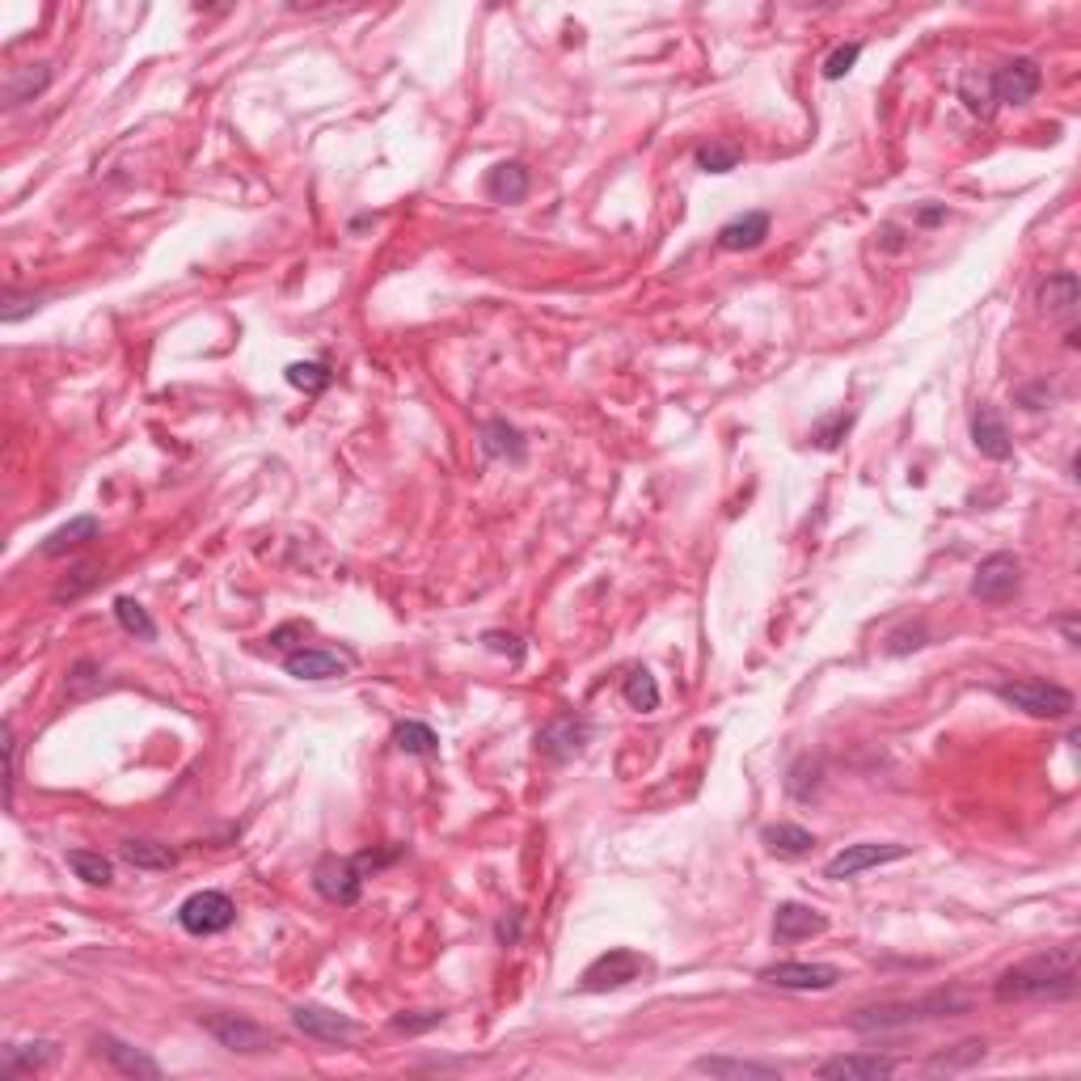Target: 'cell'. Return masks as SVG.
<instances>
[{"instance_id":"obj_1","label":"cell","mask_w":1081,"mask_h":1081,"mask_svg":"<svg viewBox=\"0 0 1081 1081\" xmlns=\"http://www.w3.org/2000/svg\"><path fill=\"white\" fill-rule=\"evenodd\" d=\"M997 1001H1069L1078 997V947H1052L997 975Z\"/></svg>"},{"instance_id":"obj_2","label":"cell","mask_w":1081,"mask_h":1081,"mask_svg":"<svg viewBox=\"0 0 1081 1081\" xmlns=\"http://www.w3.org/2000/svg\"><path fill=\"white\" fill-rule=\"evenodd\" d=\"M972 1001L963 993H930L921 1001H883V1005H867L858 1014L849 1018L853 1031H900V1027H912V1022H925V1018H951V1014H968Z\"/></svg>"},{"instance_id":"obj_3","label":"cell","mask_w":1081,"mask_h":1081,"mask_svg":"<svg viewBox=\"0 0 1081 1081\" xmlns=\"http://www.w3.org/2000/svg\"><path fill=\"white\" fill-rule=\"evenodd\" d=\"M993 693L1005 701V705H1014V710H1022V714H1031V719H1069L1073 705H1078L1064 684H1052V680H1039V677L1001 680V684H993Z\"/></svg>"},{"instance_id":"obj_4","label":"cell","mask_w":1081,"mask_h":1081,"mask_svg":"<svg viewBox=\"0 0 1081 1081\" xmlns=\"http://www.w3.org/2000/svg\"><path fill=\"white\" fill-rule=\"evenodd\" d=\"M199 1027H203L220 1048L237 1052V1057H262V1052H276L279 1048L276 1031L262 1027V1022H254V1018H246V1014H203L199 1018Z\"/></svg>"},{"instance_id":"obj_5","label":"cell","mask_w":1081,"mask_h":1081,"mask_svg":"<svg viewBox=\"0 0 1081 1081\" xmlns=\"http://www.w3.org/2000/svg\"><path fill=\"white\" fill-rule=\"evenodd\" d=\"M237 904L224 891H194L178 904V925L191 933V938H212V933L233 930Z\"/></svg>"},{"instance_id":"obj_6","label":"cell","mask_w":1081,"mask_h":1081,"mask_svg":"<svg viewBox=\"0 0 1081 1081\" xmlns=\"http://www.w3.org/2000/svg\"><path fill=\"white\" fill-rule=\"evenodd\" d=\"M909 858V845L900 841H858V845H845L837 858H828L824 879L832 883H845V879H858L874 867H888V862H904Z\"/></svg>"},{"instance_id":"obj_7","label":"cell","mask_w":1081,"mask_h":1081,"mask_svg":"<svg viewBox=\"0 0 1081 1081\" xmlns=\"http://www.w3.org/2000/svg\"><path fill=\"white\" fill-rule=\"evenodd\" d=\"M764 984L773 989H790V993H828L837 989L845 972L837 963H807V959H785V963H773L761 972Z\"/></svg>"},{"instance_id":"obj_8","label":"cell","mask_w":1081,"mask_h":1081,"mask_svg":"<svg viewBox=\"0 0 1081 1081\" xmlns=\"http://www.w3.org/2000/svg\"><path fill=\"white\" fill-rule=\"evenodd\" d=\"M1018 588H1022V562H1018L1014 553H989L980 567H975L972 574V600H980V604H1005V600H1014Z\"/></svg>"},{"instance_id":"obj_9","label":"cell","mask_w":1081,"mask_h":1081,"mask_svg":"<svg viewBox=\"0 0 1081 1081\" xmlns=\"http://www.w3.org/2000/svg\"><path fill=\"white\" fill-rule=\"evenodd\" d=\"M363 879H368L363 858H321L318 870H313V888L330 904H356L363 895Z\"/></svg>"},{"instance_id":"obj_10","label":"cell","mask_w":1081,"mask_h":1081,"mask_svg":"<svg viewBox=\"0 0 1081 1081\" xmlns=\"http://www.w3.org/2000/svg\"><path fill=\"white\" fill-rule=\"evenodd\" d=\"M1039 89H1043V68H1039L1035 60H1027V56L1005 60V64L989 77V98L1001 102V107H1022V102L1035 98Z\"/></svg>"},{"instance_id":"obj_11","label":"cell","mask_w":1081,"mask_h":1081,"mask_svg":"<svg viewBox=\"0 0 1081 1081\" xmlns=\"http://www.w3.org/2000/svg\"><path fill=\"white\" fill-rule=\"evenodd\" d=\"M642 972H647V959H642V954L625 951V947H613L609 954H600L595 963H588V972H583V989H588V993L625 989V984H634Z\"/></svg>"},{"instance_id":"obj_12","label":"cell","mask_w":1081,"mask_h":1081,"mask_svg":"<svg viewBox=\"0 0 1081 1081\" xmlns=\"http://www.w3.org/2000/svg\"><path fill=\"white\" fill-rule=\"evenodd\" d=\"M588 743H592V722L574 719V714H562V719H553L550 727H541V731H537V752H541L545 761H553V764L579 757Z\"/></svg>"},{"instance_id":"obj_13","label":"cell","mask_w":1081,"mask_h":1081,"mask_svg":"<svg viewBox=\"0 0 1081 1081\" xmlns=\"http://www.w3.org/2000/svg\"><path fill=\"white\" fill-rule=\"evenodd\" d=\"M292 1027H297L300 1035L318 1039V1043H339V1048L360 1035V1022L339 1014V1010H330V1005H297L292 1010Z\"/></svg>"},{"instance_id":"obj_14","label":"cell","mask_w":1081,"mask_h":1081,"mask_svg":"<svg viewBox=\"0 0 1081 1081\" xmlns=\"http://www.w3.org/2000/svg\"><path fill=\"white\" fill-rule=\"evenodd\" d=\"M895 1069H900V1060L879 1057V1052H849V1057H828L824 1064L815 1069V1078H824V1081H883V1078H895Z\"/></svg>"},{"instance_id":"obj_15","label":"cell","mask_w":1081,"mask_h":1081,"mask_svg":"<svg viewBox=\"0 0 1081 1081\" xmlns=\"http://www.w3.org/2000/svg\"><path fill=\"white\" fill-rule=\"evenodd\" d=\"M356 668L351 655H339V651H321V647H304V651H292L283 659V672L292 680H309V684H321V680H342L347 672Z\"/></svg>"},{"instance_id":"obj_16","label":"cell","mask_w":1081,"mask_h":1081,"mask_svg":"<svg viewBox=\"0 0 1081 1081\" xmlns=\"http://www.w3.org/2000/svg\"><path fill=\"white\" fill-rule=\"evenodd\" d=\"M93 1048H98V1057H107L123 1078H140V1081L161 1078V1064H157L144 1048H131V1043H123L119 1035H98L93 1039Z\"/></svg>"},{"instance_id":"obj_17","label":"cell","mask_w":1081,"mask_h":1081,"mask_svg":"<svg viewBox=\"0 0 1081 1081\" xmlns=\"http://www.w3.org/2000/svg\"><path fill=\"white\" fill-rule=\"evenodd\" d=\"M972 444L980 457L989 461H1010L1014 457V440H1010V427L997 414L993 406H980L972 414Z\"/></svg>"},{"instance_id":"obj_18","label":"cell","mask_w":1081,"mask_h":1081,"mask_svg":"<svg viewBox=\"0 0 1081 1081\" xmlns=\"http://www.w3.org/2000/svg\"><path fill=\"white\" fill-rule=\"evenodd\" d=\"M828 930V917L824 912H815L811 904H794V900H785V904H778V912H773V938L778 942H803V938H815V933Z\"/></svg>"},{"instance_id":"obj_19","label":"cell","mask_w":1081,"mask_h":1081,"mask_svg":"<svg viewBox=\"0 0 1081 1081\" xmlns=\"http://www.w3.org/2000/svg\"><path fill=\"white\" fill-rule=\"evenodd\" d=\"M769 229H773L769 212H743V216H735V220H727V224L719 229V246L727 250V254H743V250L764 246Z\"/></svg>"},{"instance_id":"obj_20","label":"cell","mask_w":1081,"mask_h":1081,"mask_svg":"<svg viewBox=\"0 0 1081 1081\" xmlns=\"http://www.w3.org/2000/svg\"><path fill=\"white\" fill-rule=\"evenodd\" d=\"M98 537H102V520H98V516H72L68 524H60L56 532H47V541L39 545V550H43V558H64V553L81 550V545L98 541Z\"/></svg>"},{"instance_id":"obj_21","label":"cell","mask_w":1081,"mask_h":1081,"mask_svg":"<svg viewBox=\"0 0 1081 1081\" xmlns=\"http://www.w3.org/2000/svg\"><path fill=\"white\" fill-rule=\"evenodd\" d=\"M56 1057H60V1048H56L51 1039H39V1043H9L4 1057H0V1073H4V1078L39 1073V1069H47Z\"/></svg>"},{"instance_id":"obj_22","label":"cell","mask_w":1081,"mask_h":1081,"mask_svg":"<svg viewBox=\"0 0 1081 1081\" xmlns=\"http://www.w3.org/2000/svg\"><path fill=\"white\" fill-rule=\"evenodd\" d=\"M698 1073L710 1078H757V1081H778L782 1069L778 1064H764V1060H740V1057H701L693 1060Z\"/></svg>"},{"instance_id":"obj_23","label":"cell","mask_w":1081,"mask_h":1081,"mask_svg":"<svg viewBox=\"0 0 1081 1081\" xmlns=\"http://www.w3.org/2000/svg\"><path fill=\"white\" fill-rule=\"evenodd\" d=\"M482 452H487V457H494V461H511V466H520V461L529 457V444H524V436H520L508 419H490V423L482 427Z\"/></svg>"},{"instance_id":"obj_24","label":"cell","mask_w":1081,"mask_h":1081,"mask_svg":"<svg viewBox=\"0 0 1081 1081\" xmlns=\"http://www.w3.org/2000/svg\"><path fill=\"white\" fill-rule=\"evenodd\" d=\"M1039 304H1043V313H1052V318H1069L1073 309L1081 304V283L1073 271H1057V276L1043 279V288H1039Z\"/></svg>"},{"instance_id":"obj_25","label":"cell","mask_w":1081,"mask_h":1081,"mask_svg":"<svg viewBox=\"0 0 1081 1081\" xmlns=\"http://www.w3.org/2000/svg\"><path fill=\"white\" fill-rule=\"evenodd\" d=\"M487 194L494 203H524L529 199V170L520 161H503L487 173Z\"/></svg>"},{"instance_id":"obj_26","label":"cell","mask_w":1081,"mask_h":1081,"mask_svg":"<svg viewBox=\"0 0 1081 1081\" xmlns=\"http://www.w3.org/2000/svg\"><path fill=\"white\" fill-rule=\"evenodd\" d=\"M761 841L769 853H778V858H803V853H811L815 849V837L807 832L803 824H769L761 832Z\"/></svg>"},{"instance_id":"obj_27","label":"cell","mask_w":1081,"mask_h":1081,"mask_svg":"<svg viewBox=\"0 0 1081 1081\" xmlns=\"http://www.w3.org/2000/svg\"><path fill=\"white\" fill-rule=\"evenodd\" d=\"M51 86V64H26L4 81V107H22L34 102L43 89Z\"/></svg>"},{"instance_id":"obj_28","label":"cell","mask_w":1081,"mask_h":1081,"mask_svg":"<svg viewBox=\"0 0 1081 1081\" xmlns=\"http://www.w3.org/2000/svg\"><path fill=\"white\" fill-rule=\"evenodd\" d=\"M984 1057H989L984 1039H963V1043H954V1048L925 1060V1073H963V1069H975Z\"/></svg>"},{"instance_id":"obj_29","label":"cell","mask_w":1081,"mask_h":1081,"mask_svg":"<svg viewBox=\"0 0 1081 1081\" xmlns=\"http://www.w3.org/2000/svg\"><path fill=\"white\" fill-rule=\"evenodd\" d=\"M119 858L136 870H173L178 867V853L170 845H157V841H123Z\"/></svg>"},{"instance_id":"obj_30","label":"cell","mask_w":1081,"mask_h":1081,"mask_svg":"<svg viewBox=\"0 0 1081 1081\" xmlns=\"http://www.w3.org/2000/svg\"><path fill=\"white\" fill-rule=\"evenodd\" d=\"M68 870L89 888H107L114 879V862L102 858V853H93V849H68Z\"/></svg>"},{"instance_id":"obj_31","label":"cell","mask_w":1081,"mask_h":1081,"mask_svg":"<svg viewBox=\"0 0 1081 1081\" xmlns=\"http://www.w3.org/2000/svg\"><path fill=\"white\" fill-rule=\"evenodd\" d=\"M393 743L406 757H436L440 752V735L427 722H398L393 727Z\"/></svg>"},{"instance_id":"obj_32","label":"cell","mask_w":1081,"mask_h":1081,"mask_svg":"<svg viewBox=\"0 0 1081 1081\" xmlns=\"http://www.w3.org/2000/svg\"><path fill=\"white\" fill-rule=\"evenodd\" d=\"M621 698H625V705H630V710H638V714H651V710H659L655 677H651L647 668H634L630 677L621 680Z\"/></svg>"},{"instance_id":"obj_33","label":"cell","mask_w":1081,"mask_h":1081,"mask_svg":"<svg viewBox=\"0 0 1081 1081\" xmlns=\"http://www.w3.org/2000/svg\"><path fill=\"white\" fill-rule=\"evenodd\" d=\"M114 617H119V625H123L131 638H140V642H152V638H157V621H152L149 609H144L140 600L119 595V600H114Z\"/></svg>"},{"instance_id":"obj_34","label":"cell","mask_w":1081,"mask_h":1081,"mask_svg":"<svg viewBox=\"0 0 1081 1081\" xmlns=\"http://www.w3.org/2000/svg\"><path fill=\"white\" fill-rule=\"evenodd\" d=\"M740 161H743V149L740 144H731V140H710V144H701L698 149V166L705 173H731Z\"/></svg>"},{"instance_id":"obj_35","label":"cell","mask_w":1081,"mask_h":1081,"mask_svg":"<svg viewBox=\"0 0 1081 1081\" xmlns=\"http://www.w3.org/2000/svg\"><path fill=\"white\" fill-rule=\"evenodd\" d=\"M849 427H853V414H849V410H837V414H828V419H820V423H815V431H811V444L824 448V452H832V448H841V440L849 436Z\"/></svg>"},{"instance_id":"obj_36","label":"cell","mask_w":1081,"mask_h":1081,"mask_svg":"<svg viewBox=\"0 0 1081 1081\" xmlns=\"http://www.w3.org/2000/svg\"><path fill=\"white\" fill-rule=\"evenodd\" d=\"M283 377H288V384L300 389V393H321V389L330 384V368L318 360H309V363H292Z\"/></svg>"},{"instance_id":"obj_37","label":"cell","mask_w":1081,"mask_h":1081,"mask_svg":"<svg viewBox=\"0 0 1081 1081\" xmlns=\"http://www.w3.org/2000/svg\"><path fill=\"white\" fill-rule=\"evenodd\" d=\"M98 579H102V567H93V562H86V567H77V571L68 574L64 583L56 588V600H60V604H64V600H77V595H86L89 588L98 583Z\"/></svg>"},{"instance_id":"obj_38","label":"cell","mask_w":1081,"mask_h":1081,"mask_svg":"<svg viewBox=\"0 0 1081 1081\" xmlns=\"http://www.w3.org/2000/svg\"><path fill=\"white\" fill-rule=\"evenodd\" d=\"M98 684H102V668H98L93 659H81V663L68 672V693H72V698H86L89 689H98Z\"/></svg>"},{"instance_id":"obj_39","label":"cell","mask_w":1081,"mask_h":1081,"mask_svg":"<svg viewBox=\"0 0 1081 1081\" xmlns=\"http://www.w3.org/2000/svg\"><path fill=\"white\" fill-rule=\"evenodd\" d=\"M440 1022H444V1010H414V1014L393 1018V1031H402V1035H423V1031L440 1027Z\"/></svg>"},{"instance_id":"obj_40","label":"cell","mask_w":1081,"mask_h":1081,"mask_svg":"<svg viewBox=\"0 0 1081 1081\" xmlns=\"http://www.w3.org/2000/svg\"><path fill=\"white\" fill-rule=\"evenodd\" d=\"M858 56H862V43H845V47H837L832 56L824 60V77L828 81H841L845 77L849 68L858 64Z\"/></svg>"},{"instance_id":"obj_41","label":"cell","mask_w":1081,"mask_h":1081,"mask_svg":"<svg viewBox=\"0 0 1081 1081\" xmlns=\"http://www.w3.org/2000/svg\"><path fill=\"white\" fill-rule=\"evenodd\" d=\"M43 300L47 297H34V292H30V297H22V292H9V297H4V309H0V321H4V326H13V321H22L26 313H34Z\"/></svg>"},{"instance_id":"obj_42","label":"cell","mask_w":1081,"mask_h":1081,"mask_svg":"<svg viewBox=\"0 0 1081 1081\" xmlns=\"http://www.w3.org/2000/svg\"><path fill=\"white\" fill-rule=\"evenodd\" d=\"M1048 402H1052V384L1048 381L1022 384V389H1018V406H1022V410H1048Z\"/></svg>"},{"instance_id":"obj_43","label":"cell","mask_w":1081,"mask_h":1081,"mask_svg":"<svg viewBox=\"0 0 1081 1081\" xmlns=\"http://www.w3.org/2000/svg\"><path fill=\"white\" fill-rule=\"evenodd\" d=\"M482 642H487L490 651H499V655H511V659L524 655L520 638H516V634H503V630H487V634H482Z\"/></svg>"},{"instance_id":"obj_44","label":"cell","mask_w":1081,"mask_h":1081,"mask_svg":"<svg viewBox=\"0 0 1081 1081\" xmlns=\"http://www.w3.org/2000/svg\"><path fill=\"white\" fill-rule=\"evenodd\" d=\"M1057 630H1060V634H1064V642H1069V647H1078V642H1081V625H1078V617H1073V613H1069V617H1060V621H1057Z\"/></svg>"},{"instance_id":"obj_45","label":"cell","mask_w":1081,"mask_h":1081,"mask_svg":"<svg viewBox=\"0 0 1081 1081\" xmlns=\"http://www.w3.org/2000/svg\"><path fill=\"white\" fill-rule=\"evenodd\" d=\"M942 220H947V208H921V212H917V224H925V229L942 224Z\"/></svg>"},{"instance_id":"obj_46","label":"cell","mask_w":1081,"mask_h":1081,"mask_svg":"<svg viewBox=\"0 0 1081 1081\" xmlns=\"http://www.w3.org/2000/svg\"><path fill=\"white\" fill-rule=\"evenodd\" d=\"M516 933H520V912H511V925L508 921H499V938H503V942H516Z\"/></svg>"},{"instance_id":"obj_47","label":"cell","mask_w":1081,"mask_h":1081,"mask_svg":"<svg viewBox=\"0 0 1081 1081\" xmlns=\"http://www.w3.org/2000/svg\"><path fill=\"white\" fill-rule=\"evenodd\" d=\"M883 237H888V241H883L888 250H900V246H904V241H900V229H895V224H888V229H883Z\"/></svg>"}]
</instances>
